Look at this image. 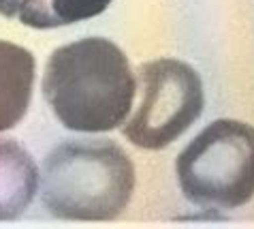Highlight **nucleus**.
<instances>
[{
	"mask_svg": "<svg viewBox=\"0 0 254 229\" xmlns=\"http://www.w3.org/2000/svg\"><path fill=\"white\" fill-rule=\"evenodd\" d=\"M39 169L13 139H0V221H13L37 195Z\"/></svg>",
	"mask_w": 254,
	"mask_h": 229,
	"instance_id": "423d86ee",
	"label": "nucleus"
},
{
	"mask_svg": "<svg viewBox=\"0 0 254 229\" xmlns=\"http://www.w3.org/2000/svg\"><path fill=\"white\" fill-rule=\"evenodd\" d=\"M41 199L58 219L114 221L135 191L130 156L111 139H73L47 154Z\"/></svg>",
	"mask_w": 254,
	"mask_h": 229,
	"instance_id": "f03ea898",
	"label": "nucleus"
},
{
	"mask_svg": "<svg viewBox=\"0 0 254 229\" xmlns=\"http://www.w3.org/2000/svg\"><path fill=\"white\" fill-rule=\"evenodd\" d=\"M109 4L111 0H0V15L47 30L96 17Z\"/></svg>",
	"mask_w": 254,
	"mask_h": 229,
	"instance_id": "0eeeda50",
	"label": "nucleus"
},
{
	"mask_svg": "<svg viewBox=\"0 0 254 229\" xmlns=\"http://www.w3.org/2000/svg\"><path fill=\"white\" fill-rule=\"evenodd\" d=\"M188 202L239 208L254 197V126L216 120L182 150L175 163Z\"/></svg>",
	"mask_w": 254,
	"mask_h": 229,
	"instance_id": "7ed1b4c3",
	"label": "nucleus"
},
{
	"mask_svg": "<svg viewBox=\"0 0 254 229\" xmlns=\"http://www.w3.org/2000/svg\"><path fill=\"white\" fill-rule=\"evenodd\" d=\"M137 92L126 54L101 37L58 47L47 60L43 95L70 131L103 133L124 124Z\"/></svg>",
	"mask_w": 254,
	"mask_h": 229,
	"instance_id": "f257e3e1",
	"label": "nucleus"
},
{
	"mask_svg": "<svg viewBox=\"0 0 254 229\" xmlns=\"http://www.w3.org/2000/svg\"><path fill=\"white\" fill-rule=\"evenodd\" d=\"M34 71L37 62L26 47L0 41V131H9L26 116Z\"/></svg>",
	"mask_w": 254,
	"mask_h": 229,
	"instance_id": "39448f33",
	"label": "nucleus"
},
{
	"mask_svg": "<svg viewBox=\"0 0 254 229\" xmlns=\"http://www.w3.org/2000/svg\"><path fill=\"white\" fill-rule=\"evenodd\" d=\"M139 101L122 126L124 137L143 150H162L201 116L205 95L199 73L186 62L160 58L137 71Z\"/></svg>",
	"mask_w": 254,
	"mask_h": 229,
	"instance_id": "20e7f679",
	"label": "nucleus"
}]
</instances>
